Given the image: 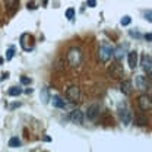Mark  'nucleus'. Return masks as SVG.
I'll list each match as a JSON object with an SVG mask.
<instances>
[{"label":"nucleus","instance_id":"2","mask_svg":"<svg viewBox=\"0 0 152 152\" xmlns=\"http://www.w3.org/2000/svg\"><path fill=\"white\" fill-rule=\"evenodd\" d=\"M67 63L72 67H76V66H79L82 63V51H80V48L73 47V48L69 50V53H67Z\"/></svg>","mask_w":152,"mask_h":152},{"label":"nucleus","instance_id":"21","mask_svg":"<svg viewBox=\"0 0 152 152\" xmlns=\"http://www.w3.org/2000/svg\"><path fill=\"white\" fill-rule=\"evenodd\" d=\"M13 56H15V50H13V48H9V50L6 51V60H7V61H9V60H12Z\"/></svg>","mask_w":152,"mask_h":152},{"label":"nucleus","instance_id":"25","mask_svg":"<svg viewBox=\"0 0 152 152\" xmlns=\"http://www.w3.org/2000/svg\"><path fill=\"white\" fill-rule=\"evenodd\" d=\"M145 19H146L148 22H151V23H152V10H148V12H145Z\"/></svg>","mask_w":152,"mask_h":152},{"label":"nucleus","instance_id":"28","mask_svg":"<svg viewBox=\"0 0 152 152\" xmlns=\"http://www.w3.org/2000/svg\"><path fill=\"white\" fill-rule=\"evenodd\" d=\"M6 77H9V73H3L1 77H0V80H3V79H6Z\"/></svg>","mask_w":152,"mask_h":152},{"label":"nucleus","instance_id":"12","mask_svg":"<svg viewBox=\"0 0 152 152\" xmlns=\"http://www.w3.org/2000/svg\"><path fill=\"white\" fill-rule=\"evenodd\" d=\"M110 75L113 76V77H115V79H118V77H123L124 70H123V67L120 64H113L110 67Z\"/></svg>","mask_w":152,"mask_h":152},{"label":"nucleus","instance_id":"13","mask_svg":"<svg viewBox=\"0 0 152 152\" xmlns=\"http://www.w3.org/2000/svg\"><path fill=\"white\" fill-rule=\"evenodd\" d=\"M140 64H142V69H143L145 72H151V69H152V58H151V56L143 54V56H142V60H140Z\"/></svg>","mask_w":152,"mask_h":152},{"label":"nucleus","instance_id":"27","mask_svg":"<svg viewBox=\"0 0 152 152\" xmlns=\"http://www.w3.org/2000/svg\"><path fill=\"white\" fill-rule=\"evenodd\" d=\"M130 35H132V37H134V38H140V37H142L139 32H133V31H130Z\"/></svg>","mask_w":152,"mask_h":152},{"label":"nucleus","instance_id":"3","mask_svg":"<svg viewBox=\"0 0 152 152\" xmlns=\"http://www.w3.org/2000/svg\"><path fill=\"white\" fill-rule=\"evenodd\" d=\"M19 44H20V47H22V50H23V51H31V50H34V47H35L34 37H32L31 34H28V32H25V34H22V35H20V41H19Z\"/></svg>","mask_w":152,"mask_h":152},{"label":"nucleus","instance_id":"16","mask_svg":"<svg viewBox=\"0 0 152 152\" xmlns=\"http://www.w3.org/2000/svg\"><path fill=\"white\" fill-rule=\"evenodd\" d=\"M4 4H6V7L13 13L16 9H18V6H19V1L18 0H4Z\"/></svg>","mask_w":152,"mask_h":152},{"label":"nucleus","instance_id":"31","mask_svg":"<svg viewBox=\"0 0 152 152\" xmlns=\"http://www.w3.org/2000/svg\"><path fill=\"white\" fill-rule=\"evenodd\" d=\"M1 63H3V58H1V57H0V64H1Z\"/></svg>","mask_w":152,"mask_h":152},{"label":"nucleus","instance_id":"24","mask_svg":"<svg viewBox=\"0 0 152 152\" xmlns=\"http://www.w3.org/2000/svg\"><path fill=\"white\" fill-rule=\"evenodd\" d=\"M20 83H22V85H29V83H31V79L26 77V76H22V77H20Z\"/></svg>","mask_w":152,"mask_h":152},{"label":"nucleus","instance_id":"9","mask_svg":"<svg viewBox=\"0 0 152 152\" xmlns=\"http://www.w3.org/2000/svg\"><path fill=\"white\" fill-rule=\"evenodd\" d=\"M120 92L123 95H130L133 92V85L130 80H123L120 83Z\"/></svg>","mask_w":152,"mask_h":152},{"label":"nucleus","instance_id":"18","mask_svg":"<svg viewBox=\"0 0 152 152\" xmlns=\"http://www.w3.org/2000/svg\"><path fill=\"white\" fill-rule=\"evenodd\" d=\"M9 146H10V148H19V146H20V140H19L18 137H10Z\"/></svg>","mask_w":152,"mask_h":152},{"label":"nucleus","instance_id":"6","mask_svg":"<svg viewBox=\"0 0 152 152\" xmlns=\"http://www.w3.org/2000/svg\"><path fill=\"white\" fill-rule=\"evenodd\" d=\"M137 101H139V107H140L142 111H148L152 108V98L149 95H140Z\"/></svg>","mask_w":152,"mask_h":152},{"label":"nucleus","instance_id":"20","mask_svg":"<svg viewBox=\"0 0 152 152\" xmlns=\"http://www.w3.org/2000/svg\"><path fill=\"white\" fill-rule=\"evenodd\" d=\"M130 22H132V18H130V16H127V15H126V16H123V18H121V20H120V23H121L123 26L130 25Z\"/></svg>","mask_w":152,"mask_h":152},{"label":"nucleus","instance_id":"17","mask_svg":"<svg viewBox=\"0 0 152 152\" xmlns=\"http://www.w3.org/2000/svg\"><path fill=\"white\" fill-rule=\"evenodd\" d=\"M7 94L10 95V96H18V95L22 94V89L18 88V86H12V88L7 91Z\"/></svg>","mask_w":152,"mask_h":152},{"label":"nucleus","instance_id":"10","mask_svg":"<svg viewBox=\"0 0 152 152\" xmlns=\"http://www.w3.org/2000/svg\"><path fill=\"white\" fill-rule=\"evenodd\" d=\"M69 117H70V120L73 123H77V124H82L83 123V118H85V115H83V113L80 110H73Z\"/></svg>","mask_w":152,"mask_h":152},{"label":"nucleus","instance_id":"29","mask_svg":"<svg viewBox=\"0 0 152 152\" xmlns=\"http://www.w3.org/2000/svg\"><path fill=\"white\" fill-rule=\"evenodd\" d=\"M145 39H148V41L152 39V34H146V35H145Z\"/></svg>","mask_w":152,"mask_h":152},{"label":"nucleus","instance_id":"14","mask_svg":"<svg viewBox=\"0 0 152 152\" xmlns=\"http://www.w3.org/2000/svg\"><path fill=\"white\" fill-rule=\"evenodd\" d=\"M127 63H129V67L134 69L137 66V53L136 51H130L127 54Z\"/></svg>","mask_w":152,"mask_h":152},{"label":"nucleus","instance_id":"1","mask_svg":"<svg viewBox=\"0 0 152 152\" xmlns=\"http://www.w3.org/2000/svg\"><path fill=\"white\" fill-rule=\"evenodd\" d=\"M114 56V47L110 45L107 41H102V44L99 45V50H98V57L102 63H107L111 57Z\"/></svg>","mask_w":152,"mask_h":152},{"label":"nucleus","instance_id":"8","mask_svg":"<svg viewBox=\"0 0 152 152\" xmlns=\"http://www.w3.org/2000/svg\"><path fill=\"white\" fill-rule=\"evenodd\" d=\"M149 77L148 76H143V75H139L136 76V86L139 88V89H146L148 86H149Z\"/></svg>","mask_w":152,"mask_h":152},{"label":"nucleus","instance_id":"5","mask_svg":"<svg viewBox=\"0 0 152 152\" xmlns=\"http://www.w3.org/2000/svg\"><path fill=\"white\" fill-rule=\"evenodd\" d=\"M66 98L70 102H77L80 99V89H79V86H76V85L69 86L67 91H66Z\"/></svg>","mask_w":152,"mask_h":152},{"label":"nucleus","instance_id":"15","mask_svg":"<svg viewBox=\"0 0 152 152\" xmlns=\"http://www.w3.org/2000/svg\"><path fill=\"white\" fill-rule=\"evenodd\" d=\"M51 104H53V107H56V108H66V101L63 99V98H60V96H51Z\"/></svg>","mask_w":152,"mask_h":152},{"label":"nucleus","instance_id":"26","mask_svg":"<svg viewBox=\"0 0 152 152\" xmlns=\"http://www.w3.org/2000/svg\"><path fill=\"white\" fill-rule=\"evenodd\" d=\"M86 4H88L89 7H95V6H96V0H86Z\"/></svg>","mask_w":152,"mask_h":152},{"label":"nucleus","instance_id":"7","mask_svg":"<svg viewBox=\"0 0 152 152\" xmlns=\"http://www.w3.org/2000/svg\"><path fill=\"white\" fill-rule=\"evenodd\" d=\"M99 105L98 104H91L89 107H88V110H86V118L88 120H95L96 117H98V114H99Z\"/></svg>","mask_w":152,"mask_h":152},{"label":"nucleus","instance_id":"4","mask_svg":"<svg viewBox=\"0 0 152 152\" xmlns=\"http://www.w3.org/2000/svg\"><path fill=\"white\" fill-rule=\"evenodd\" d=\"M118 115H120V120H121V123L124 126H129L132 123V120H133L132 111L129 110V107L126 104H123V105L118 107Z\"/></svg>","mask_w":152,"mask_h":152},{"label":"nucleus","instance_id":"19","mask_svg":"<svg viewBox=\"0 0 152 152\" xmlns=\"http://www.w3.org/2000/svg\"><path fill=\"white\" fill-rule=\"evenodd\" d=\"M134 120H136V123H137L139 126H145V124L148 123V120H146V117H143V115H137V117H136Z\"/></svg>","mask_w":152,"mask_h":152},{"label":"nucleus","instance_id":"23","mask_svg":"<svg viewBox=\"0 0 152 152\" xmlns=\"http://www.w3.org/2000/svg\"><path fill=\"white\" fill-rule=\"evenodd\" d=\"M48 99H51V98L48 96V91H47V89H42V102H44V104H47V102H48Z\"/></svg>","mask_w":152,"mask_h":152},{"label":"nucleus","instance_id":"30","mask_svg":"<svg viewBox=\"0 0 152 152\" xmlns=\"http://www.w3.org/2000/svg\"><path fill=\"white\" fill-rule=\"evenodd\" d=\"M19 105H20L19 102H18V104H12V107H10V108H16V107H19Z\"/></svg>","mask_w":152,"mask_h":152},{"label":"nucleus","instance_id":"11","mask_svg":"<svg viewBox=\"0 0 152 152\" xmlns=\"http://www.w3.org/2000/svg\"><path fill=\"white\" fill-rule=\"evenodd\" d=\"M126 51H127V44H124V45H118L117 48H114V56L115 57V60L117 61H120V60H123V57L126 54Z\"/></svg>","mask_w":152,"mask_h":152},{"label":"nucleus","instance_id":"22","mask_svg":"<svg viewBox=\"0 0 152 152\" xmlns=\"http://www.w3.org/2000/svg\"><path fill=\"white\" fill-rule=\"evenodd\" d=\"M73 16H75V9H72V7H70V9H67V10H66V18L72 20Z\"/></svg>","mask_w":152,"mask_h":152}]
</instances>
